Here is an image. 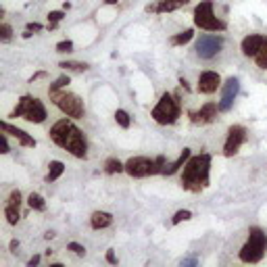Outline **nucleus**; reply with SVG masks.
Returning a JSON list of instances; mask_svg holds the SVG:
<instances>
[{
  "mask_svg": "<svg viewBox=\"0 0 267 267\" xmlns=\"http://www.w3.org/2000/svg\"><path fill=\"white\" fill-rule=\"evenodd\" d=\"M177 117H180V105L173 98V94L165 92L161 96L159 105L152 109V119L157 123H161V125H167V123H173Z\"/></svg>",
  "mask_w": 267,
  "mask_h": 267,
  "instance_id": "obj_7",
  "label": "nucleus"
},
{
  "mask_svg": "<svg viewBox=\"0 0 267 267\" xmlns=\"http://www.w3.org/2000/svg\"><path fill=\"white\" fill-rule=\"evenodd\" d=\"M190 217H192V213H190V211H177V213L173 215V226H177V223L186 221V219H190Z\"/></svg>",
  "mask_w": 267,
  "mask_h": 267,
  "instance_id": "obj_27",
  "label": "nucleus"
},
{
  "mask_svg": "<svg viewBox=\"0 0 267 267\" xmlns=\"http://www.w3.org/2000/svg\"><path fill=\"white\" fill-rule=\"evenodd\" d=\"M223 46V38L219 36H201L196 40V54L201 59H213Z\"/></svg>",
  "mask_w": 267,
  "mask_h": 267,
  "instance_id": "obj_9",
  "label": "nucleus"
},
{
  "mask_svg": "<svg viewBox=\"0 0 267 267\" xmlns=\"http://www.w3.org/2000/svg\"><path fill=\"white\" fill-rule=\"evenodd\" d=\"M57 50H59V52H71V50H73V42H71V40L59 42V44H57Z\"/></svg>",
  "mask_w": 267,
  "mask_h": 267,
  "instance_id": "obj_30",
  "label": "nucleus"
},
{
  "mask_svg": "<svg viewBox=\"0 0 267 267\" xmlns=\"http://www.w3.org/2000/svg\"><path fill=\"white\" fill-rule=\"evenodd\" d=\"M61 19H63V11H52V13H48V23H50V27H54Z\"/></svg>",
  "mask_w": 267,
  "mask_h": 267,
  "instance_id": "obj_29",
  "label": "nucleus"
},
{
  "mask_svg": "<svg viewBox=\"0 0 267 267\" xmlns=\"http://www.w3.org/2000/svg\"><path fill=\"white\" fill-rule=\"evenodd\" d=\"M50 138L57 142L61 148L69 150L77 159H86L88 154V142L86 136L81 134V130L77 128L75 123H71L69 119H61L52 125L50 130Z\"/></svg>",
  "mask_w": 267,
  "mask_h": 267,
  "instance_id": "obj_1",
  "label": "nucleus"
},
{
  "mask_svg": "<svg viewBox=\"0 0 267 267\" xmlns=\"http://www.w3.org/2000/svg\"><path fill=\"white\" fill-rule=\"evenodd\" d=\"M190 159V148H184L180 152V157H177V161H173V163H167L165 167H163V173L165 175H171V173H175L182 165H186V161Z\"/></svg>",
  "mask_w": 267,
  "mask_h": 267,
  "instance_id": "obj_18",
  "label": "nucleus"
},
{
  "mask_svg": "<svg viewBox=\"0 0 267 267\" xmlns=\"http://www.w3.org/2000/svg\"><path fill=\"white\" fill-rule=\"evenodd\" d=\"M188 0H161L157 7H148V11H157V13H171L180 7H184Z\"/></svg>",
  "mask_w": 267,
  "mask_h": 267,
  "instance_id": "obj_19",
  "label": "nucleus"
},
{
  "mask_svg": "<svg viewBox=\"0 0 267 267\" xmlns=\"http://www.w3.org/2000/svg\"><path fill=\"white\" fill-rule=\"evenodd\" d=\"M27 203H30V207L36 209V211H44V209H46L44 199H42V196H40L38 192H32V194H30V199H27Z\"/></svg>",
  "mask_w": 267,
  "mask_h": 267,
  "instance_id": "obj_21",
  "label": "nucleus"
},
{
  "mask_svg": "<svg viewBox=\"0 0 267 267\" xmlns=\"http://www.w3.org/2000/svg\"><path fill=\"white\" fill-rule=\"evenodd\" d=\"M255 59H257V65H259L261 69H267V44L263 46V50L257 54Z\"/></svg>",
  "mask_w": 267,
  "mask_h": 267,
  "instance_id": "obj_28",
  "label": "nucleus"
},
{
  "mask_svg": "<svg viewBox=\"0 0 267 267\" xmlns=\"http://www.w3.org/2000/svg\"><path fill=\"white\" fill-rule=\"evenodd\" d=\"M67 83H69V77H67V75H63V77H59V79L54 81V83H50L48 92H59L61 88H65V86H67Z\"/></svg>",
  "mask_w": 267,
  "mask_h": 267,
  "instance_id": "obj_25",
  "label": "nucleus"
},
{
  "mask_svg": "<svg viewBox=\"0 0 267 267\" xmlns=\"http://www.w3.org/2000/svg\"><path fill=\"white\" fill-rule=\"evenodd\" d=\"M219 83H221V77L215 71H205L199 77V90L203 94H211V92H215L219 88Z\"/></svg>",
  "mask_w": 267,
  "mask_h": 267,
  "instance_id": "obj_14",
  "label": "nucleus"
},
{
  "mask_svg": "<svg viewBox=\"0 0 267 267\" xmlns=\"http://www.w3.org/2000/svg\"><path fill=\"white\" fill-rule=\"evenodd\" d=\"M192 36H194V32H192V30H186V32H182V34L173 36V38H171V44H173V46L186 44V42H190V40H192Z\"/></svg>",
  "mask_w": 267,
  "mask_h": 267,
  "instance_id": "obj_23",
  "label": "nucleus"
},
{
  "mask_svg": "<svg viewBox=\"0 0 267 267\" xmlns=\"http://www.w3.org/2000/svg\"><path fill=\"white\" fill-rule=\"evenodd\" d=\"M40 263V257H32L30 259V267H34V265H38Z\"/></svg>",
  "mask_w": 267,
  "mask_h": 267,
  "instance_id": "obj_37",
  "label": "nucleus"
},
{
  "mask_svg": "<svg viewBox=\"0 0 267 267\" xmlns=\"http://www.w3.org/2000/svg\"><path fill=\"white\" fill-rule=\"evenodd\" d=\"M265 248H267V234L261 228H250L248 242L240 250V259L244 263H259L265 255Z\"/></svg>",
  "mask_w": 267,
  "mask_h": 267,
  "instance_id": "obj_3",
  "label": "nucleus"
},
{
  "mask_svg": "<svg viewBox=\"0 0 267 267\" xmlns=\"http://www.w3.org/2000/svg\"><path fill=\"white\" fill-rule=\"evenodd\" d=\"M0 32H3V42H9V40H11V25L3 23V27H0Z\"/></svg>",
  "mask_w": 267,
  "mask_h": 267,
  "instance_id": "obj_31",
  "label": "nucleus"
},
{
  "mask_svg": "<svg viewBox=\"0 0 267 267\" xmlns=\"http://www.w3.org/2000/svg\"><path fill=\"white\" fill-rule=\"evenodd\" d=\"M11 117H23L32 123H42L46 119V107L42 105L40 98L34 96H21L15 111L11 113Z\"/></svg>",
  "mask_w": 267,
  "mask_h": 267,
  "instance_id": "obj_4",
  "label": "nucleus"
},
{
  "mask_svg": "<svg viewBox=\"0 0 267 267\" xmlns=\"http://www.w3.org/2000/svg\"><path fill=\"white\" fill-rule=\"evenodd\" d=\"M9 150H11V148H9V142H7V136H3V152L7 154Z\"/></svg>",
  "mask_w": 267,
  "mask_h": 267,
  "instance_id": "obj_35",
  "label": "nucleus"
},
{
  "mask_svg": "<svg viewBox=\"0 0 267 267\" xmlns=\"http://www.w3.org/2000/svg\"><path fill=\"white\" fill-rule=\"evenodd\" d=\"M63 171H65V165H63L61 161H52V163L48 165V175H46V180H48V182L59 180V177L63 175Z\"/></svg>",
  "mask_w": 267,
  "mask_h": 267,
  "instance_id": "obj_20",
  "label": "nucleus"
},
{
  "mask_svg": "<svg viewBox=\"0 0 267 267\" xmlns=\"http://www.w3.org/2000/svg\"><path fill=\"white\" fill-rule=\"evenodd\" d=\"M63 69H71V71H86L88 65L86 63H61Z\"/></svg>",
  "mask_w": 267,
  "mask_h": 267,
  "instance_id": "obj_26",
  "label": "nucleus"
},
{
  "mask_svg": "<svg viewBox=\"0 0 267 267\" xmlns=\"http://www.w3.org/2000/svg\"><path fill=\"white\" fill-rule=\"evenodd\" d=\"M90 223H92L94 230H103V228L113 223V215L107 213V211H94L92 217H90Z\"/></svg>",
  "mask_w": 267,
  "mask_h": 267,
  "instance_id": "obj_17",
  "label": "nucleus"
},
{
  "mask_svg": "<svg viewBox=\"0 0 267 267\" xmlns=\"http://www.w3.org/2000/svg\"><path fill=\"white\" fill-rule=\"evenodd\" d=\"M54 105H57L67 117L79 119L83 117V101L73 92H50Z\"/></svg>",
  "mask_w": 267,
  "mask_h": 267,
  "instance_id": "obj_8",
  "label": "nucleus"
},
{
  "mask_svg": "<svg viewBox=\"0 0 267 267\" xmlns=\"http://www.w3.org/2000/svg\"><path fill=\"white\" fill-rule=\"evenodd\" d=\"M209 167H211V157L209 154H199L186 161L184 171H182V186L186 190H201L209 182Z\"/></svg>",
  "mask_w": 267,
  "mask_h": 267,
  "instance_id": "obj_2",
  "label": "nucleus"
},
{
  "mask_svg": "<svg viewBox=\"0 0 267 267\" xmlns=\"http://www.w3.org/2000/svg\"><path fill=\"white\" fill-rule=\"evenodd\" d=\"M19 203H21V192L19 190H13L11 196H9V203L5 207V215H7V221L11 226H15L19 221Z\"/></svg>",
  "mask_w": 267,
  "mask_h": 267,
  "instance_id": "obj_13",
  "label": "nucleus"
},
{
  "mask_svg": "<svg viewBox=\"0 0 267 267\" xmlns=\"http://www.w3.org/2000/svg\"><path fill=\"white\" fill-rule=\"evenodd\" d=\"M3 130L15 136V138L19 140V142H21L23 146H30V148H32V146H36V140H34L32 136H27V132H23V130H19V128H13V125H9L7 121L3 123Z\"/></svg>",
  "mask_w": 267,
  "mask_h": 267,
  "instance_id": "obj_16",
  "label": "nucleus"
},
{
  "mask_svg": "<svg viewBox=\"0 0 267 267\" xmlns=\"http://www.w3.org/2000/svg\"><path fill=\"white\" fill-rule=\"evenodd\" d=\"M182 265H196V259H184Z\"/></svg>",
  "mask_w": 267,
  "mask_h": 267,
  "instance_id": "obj_36",
  "label": "nucleus"
},
{
  "mask_svg": "<svg viewBox=\"0 0 267 267\" xmlns=\"http://www.w3.org/2000/svg\"><path fill=\"white\" fill-rule=\"evenodd\" d=\"M40 30H42L40 23H30V25H27V32H40Z\"/></svg>",
  "mask_w": 267,
  "mask_h": 267,
  "instance_id": "obj_33",
  "label": "nucleus"
},
{
  "mask_svg": "<svg viewBox=\"0 0 267 267\" xmlns=\"http://www.w3.org/2000/svg\"><path fill=\"white\" fill-rule=\"evenodd\" d=\"M107 261H109V263H117V259H115V255H113V250L107 252Z\"/></svg>",
  "mask_w": 267,
  "mask_h": 267,
  "instance_id": "obj_34",
  "label": "nucleus"
},
{
  "mask_svg": "<svg viewBox=\"0 0 267 267\" xmlns=\"http://www.w3.org/2000/svg\"><path fill=\"white\" fill-rule=\"evenodd\" d=\"M165 157L159 159H148V157H134L125 163V171L132 177H148L154 173H163Z\"/></svg>",
  "mask_w": 267,
  "mask_h": 267,
  "instance_id": "obj_5",
  "label": "nucleus"
},
{
  "mask_svg": "<svg viewBox=\"0 0 267 267\" xmlns=\"http://www.w3.org/2000/svg\"><path fill=\"white\" fill-rule=\"evenodd\" d=\"M244 142H246V130L242 125H232L230 132H228L226 146H223V154H226V157H234Z\"/></svg>",
  "mask_w": 267,
  "mask_h": 267,
  "instance_id": "obj_10",
  "label": "nucleus"
},
{
  "mask_svg": "<svg viewBox=\"0 0 267 267\" xmlns=\"http://www.w3.org/2000/svg\"><path fill=\"white\" fill-rule=\"evenodd\" d=\"M194 25L207 32H221L226 30V23L215 17L213 13V0H203L201 5L194 9Z\"/></svg>",
  "mask_w": 267,
  "mask_h": 267,
  "instance_id": "obj_6",
  "label": "nucleus"
},
{
  "mask_svg": "<svg viewBox=\"0 0 267 267\" xmlns=\"http://www.w3.org/2000/svg\"><path fill=\"white\" fill-rule=\"evenodd\" d=\"M115 121L121 125L123 130H128V128H130V123H132V121H130V115L125 113L123 109H117V111H115Z\"/></svg>",
  "mask_w": 267,
  "mask_h": 267,
  "instance_id": "obj_24",
  "label": "nucleus"
},
{
  "mask_svg": "<svg viewBox=\"0 0 267 267\" xmlns=\"http://www.w3.org/2000/svg\"><path fill=\"white\" fill-rule=\"evenodd\" d=\"M69 248H71L75 255H83V252H86V248H83L81 244H77V242H71V244H69Z\"/></svg>",
  "mask_w": 267,
  "mask_h": 267,
  "instance_id": "obj_32",
  "label": "nucleus"
},
{
  "mask_svg": "<svg viewBox=\"0 0 267 267\" xmlns=\"http://www.w3.org/2000/svg\"><path fill=\"white\" fill-rule=\"evenodd\" d=\"M217 109H219V105L207 103L201 111H196V113H190V117H192L194 123H209V121H213V117H215V113H217Z\"/></svg>",
  "mask_w": 267,
  "mask_h": 267,
  "instance_id": "obj_15",
  "label": "nucleus"
},
{
  "mask_svg": "<svg viewBox=\"0 0 267 267\" xmlns=\"http://www.w3.org/2000/svg\"><path fill=\"white\" fill-rule=\"evenodd\" d=\"M238 90H240V81H238V77H230L226 83H223V92H221V98H219V111L226 113V111H230L234 107Z\"/></svg>",
  "mask_w": 267,
  "mask_h": 267,
  "instance_id": "obj_11",
  "label": "nucleus"
},
{
  "mask_svg": "<svg viewBox=\"0 0 267 267\" xmlns=\"http://www.w3.org/2000/svg\"><path fill=\"white\" fill-rule=\"evenodd\" d=\"M267 44V36L261 34H250L242 40V52L246 57H257V54L263 50V46Z\"/></svg>",
  "mask_w": 267,
  "mask_h": 267,
  "instance_id": "obj_12",
  "label": "nucleus"
},
{
  "mask_svg": "<svg viewBox=\"0 0 267 267\" xmlns=\"http://www.w3.org/2000/svg\"><path fill=\"white\" fill-rule=\"evenodd\" d=\"M105 3H107V5H115V3H117V0H105Z\"/></svg>",
  "mask_w": 267,
  "mask_h": 267,
  "instance_id": "obj_38",
  "label": "nucleus"
},
{
  "mask_svg": "<svg viewBox=\"0 0 267 267\" xmlns=\"http://www.w3.org/2000/svg\"><path fill=\"white\" fill-rule=\"evenodd\" d=\"M105 171L107 173H121V171H125V165H121L117 159H109L105 163Z\"/></svg>",
  "mask_w": 267,
  "mask_h": 267,
  "instance_id": "obj_22",
  "label": "nucleus"
}]
</instances>
